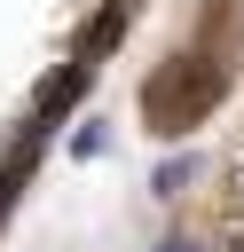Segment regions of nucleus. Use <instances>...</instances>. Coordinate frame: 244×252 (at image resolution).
I'll list each match as a JSON object with an SVG mask.
<instances>
[{
	"label": "nucleus",
	"mask_w": 244,
	"mask_h": 252,
	"mask_svg": "<svg viewBox=\"0 0 244 252\" xmlns=\"http://www.w3.org/2000/svg\"><path fill=\"white\" fill-rule=\"evenodd\" d=\"M157 252H197V244H181V236H165V244H157Z\"/></svg>",
	"instance_id": "obj_1"
},
{
	"label": "nucleus",
	"mask_w": 244,
	"mask_h": 252,
	"mask_svg": "<svg viewBox=\"0 0 244 252\" xmlns=\"http://www.w3.org/2000/svg\"><path fill=\"white\" fill-rule=\"evenodd\" d=\"M228 252H244V228H236V236H228Z\"/></svg>",
	"instance_id": "obj_2"
}]
</instances>
